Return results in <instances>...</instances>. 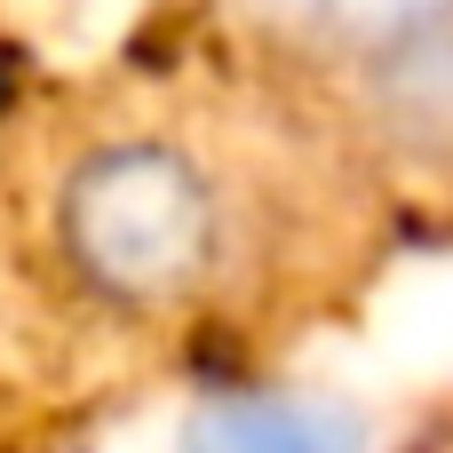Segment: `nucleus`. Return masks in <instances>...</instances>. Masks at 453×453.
Instances as JSON below:
<instances>
[{
    "mask_svg": "<svg viewBox=\"0 0 453 453\" xmlns=\"http://www.w3.org/2000/svg\"><path fill=\"white\" fill-rule=\"evenodd\" d=\"M64 271L111 311H175L223 255V199L175 143L127 135L88 151L56 191Z\"/></svg>",
    "mask_w": 453,
    "mask_h": 453,
    "instance_id": "f257e3e1",
    "label": "nucleus"
},
{
    "mask_svg": "<svg viewBox=\"0 0 453 453\" xmlns=\"http://www.w3.org/2000/svg\"><path fill=\"white\" fill-rule=\"evenodd\" d=\"M231 16L287 64L366 80L390 56H406L422 32H438L453 0H231Z\"/></svg>",
    "mask_w": 453,
    "mask_h": 453,
    "instance_id": "f03ea898",
    "label": "nucleus"
},
{
    "mask_svg": "<svg viewBox=\"0 0 453 453\" xmlns=\"http://www.w3.org/2000/svg\"><path fill=\"white\" fill-rule=\"evenodd\" d=\"M183 453H366V422L311 390H231L191 414Z\"/></svg>",
    "mask_w": 453,
    "mask_h": 453,
    "instance_id": "7ed1b4c3",
    "label": "nucleus"
},
{
    "mask_svg": "<svg viewBox=\"0 0 453 453\" xmlns=\"http://www.w3.org/2000/svg\"><path fill=\"white\" fill-rule=\"evenodd\" d=\"M358 88H366V111L398 159L453 167V16L438 32H422L406 56H390L382 72H366Z\"/></svg>",
    "mask_w": 453,
    "mask_h": 453,
    "instance_id": "20e7f679",
    "label": "nucleus"
}]
</instances>
